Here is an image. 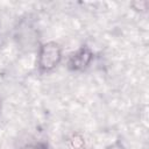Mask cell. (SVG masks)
I'll list each match as a JSON object with an SVG mask.
<instances>
[{"instance_id":"1","label":"cell","mask_w":149,"mask_h":149,"mask_svg":"<svg viewBox=\"0 0 149 149\" xmlns=\"http://www.w3.org/2000/svg\"><path fill=\"white\" fill-rule=\"evenodd\" d=\"M63 59V48L58 42L48 41L37 47L36 69L38 73L45 74L52 72Z\"/></svg>"},{"instance_id":"2","label":"cell","mask_w":149,"mask_h":149,"mask_svg":"<svg viewBox=\"0 0 149 149\" xmlns=\"http://www.w3.org/2000/svg\"><path fill=\"white\" fill-rule=\"evenodd\" d=\"M93 59V50L87 44H83L76 51L69 55L66 61V68L71 72H83L92 64Z\"/></svg>"},{"instance_id":"3","label":"cell","mask_w":149,"mask_h":149,"mask_svg":"<svg viewBox=\"0 0 149 149\" xmlns=\"http://www.w3.org/2000/svg\"><path fill=\"white\" fill-rule=\"evenodd\" d=\"M68 144L70 147V149H86V140L84 137V135L79 132L72 133L69 137H68Z\"/></svg>"},{"instance_id":"4","label":"cell","mask_w":149,"mask_h":149,"mask_svg":"<svg viewBox=\"0 0 149 149\" xmlns=\"http://www.w3.org/2000/svg\"><path fill=\"white\" fill-rule=\"evenodd\" d=\"M19 149H49V146L44 141H34L21 146Z\"/></svg>"},{"instance_id":"5","label":"cell","mask_w":149,"mask_h":149,"mask_svg":"<svg viewBox=\"0 0 149 149\" xmlns=\"http://www.w3.org/2000/svg\"><path fill=\"white\" fill-rule=\"evenodd\" d=\"M105 149H127V148H126L125 143L121 140H115L114 142H112L108 146H106Z\"/></svg>"}]
</instances>
